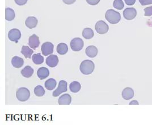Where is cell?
I'll use <instances>...</instances> for the list:
<instances>
[{"label": "cell", "mask_w": 152, "mask_h": 125, "mask_svg": "<svg viewBox=\"0 0 152 125\" xmlns=\"http://www.w3.org/2000/svg\"><path fill=\"white\" fill-rule=\"evenodd\" d=\"M139 2L142 6L152 4V0H139Z\"/></svg>", "instance_id": "29"}, {"label": "cell", "mask_w": 152, "mask_h": 125, "mask_svg": "<svg viewBox=\"0 0 152 125\" xmlns=\"http://www.w3.org/2000/svg\"><path fill=\"white\" fill-rule=\"evenodd\" d=\"M15 17V12L12 9L7 7L5 10V19L7 21H12L14 20Z\"/></svg>", "instance_id": "24"}, {"label": "cell", "mask_w": 152, "mask_h": 125, "mask_svg": "<svg viewBox=\"0 0 152 125\" xmlns=\"http://www.w3.org/2000/svg\"><path fill=\"white\" fill-rule=\"evenodd\" d=\"M45 87L48 90H53L56 88L57 82L53 78H50L45 82Z\"/></svg>", "instance_id": "21"}, {"label": "cell", "mask_w": 152, "mask_h": 125, "mask_svg": "<svg viewBox=\"0 0 152 125\" xmlns=\"http://www.w3.org/2000/svg\"><path fill=\"white\" fill-rule=\"evenodd\" d=\"M21 74L26 78H30L34 74V69L30 66H26L25 67L21 70Z\"/></svg>", "instance_id": "19"}, {"label": "cell", "mask_w": 152, "mask_h": 125, "mask_svg": "<svg viewBox=\"0 0 152 125\" xmlns=\"http://www.w3.org/2000/svg\"><path fill=\"white\" fill-rule=\"evenodd\" d=\"M28 45L32 49L35 50L38 48L40 45L39 38L36 34H32L28 39Z\"/></svg>", "instance_id": "10"}, {"label": "cell", "mask_w": 152, "mask_h": 125, "mask_svg": "<svg viewBox=\"0 0 152 125\" xmlns=\"http://www.w3.org/2000/svg\"><path fill=\"white\" fill-rule=\"evenodd\" d=\"M34 93L37 96H43L45 94V90L42 86H37L34 88Z\"/></svg>", "instance_id": "26"}, {"label": "cell", "mask_w": 152, "mask_h": 125, "mask_svg": "<svg viewBox=\"0 0 152 125\" xmlns=\"http://www.w3.org/2000/svg\"><path fill=\"white\" fill-rule=\"evenodd\" d=\"M12 64L14 68H19L23 65L24 60L19 56H14L12 59Z\"/></svg>", "instance_id": "15"}, {"label": "cell", "mask_w": 152, "mask_h": 125, "mask_svg": "<svg viewBox=\"0 0 152 125\" xmlns=\"http://www.w3.org/2000/svg\"><path fill=\"white\" fill-rule=\"evenodd\" d=\"M38 23V19L35 17H29L26 20L25 24L28 28L32 29L37 27Z\"/></svg>", "instance_id": "14"}, {"label": "cell", "mask_w": 152, "mask_h": 125, "mask_svg": "<svg viewBox=\"0 0 152 125\" xmlns=\"http://www.w3.org/2000/svg\"><path fill=\"white\" fill-rule=\"evenodd\" d=\"M56 50L58 54L65 55L68 51V47L65 43H60L57 45Z\"/></svg>", "instance_id": "18"}, {"label": "cell", "mask_w": 152, "mask_h": 125, "mask_svg": "<svg viewBox=\"0 0 152 125\" xmlns=\"http://www.w3.org/2000/svg\"><path fill=\"white\" fill-rule=\"evenodd\" d=\"M124 1L127 5H133L136 2V0H124Z\"/></svg>", "instance_id": "32"}, {"label": "cell", "mask_w": 152, "mask_h": 125, "mask_svg": "<svg viewBox=\"0 0 152 125\" xmlns=\"http://www.w3.org/2000/svg\"><path fill=\"white\" fill-rule=\"evenodd\" d=\"M67 85H68V83L66 82L64 80L60 81L59 82L58 86L57 89L56 90H55L53 93V94H52L53 96L54 97H57L61 93L67 91V90H68Z\"/></svg>", "instance_id": "7"}, {"label": "cell", "mask_w": 152, "mask_h": 125, "mask_svg": "<svg viewBox=\"0 0 152 125\" xmlns=\"http://www.w3.org/2000/svg\"><path fill=\"white\" fill-rule=\"evenodd\" d=\"M17 99L20 101H26L28 100L30 96V91L25 88H20L18 89L16 93Z\"/></svg>", "instance_id": "3"}, {"label": "cell", "mask_w": 152, "mask_h": 125, "mask_svg": "<svg viewBox=\"0 0 152 125\" xmlns=\"http://www.w3.org/2000/svg\"><path fill=\"white\" fill-rule=\"evenodd\" d=\"M137 15V11L133 7L126 8L123 11V16L124 18L128 20H131L135 18Z\"/></svg>", "instance_id": "9"}, {"label": "cell", "mask_w": 152, "mask_h": 125, "mask_svg": "<svg viewBox=\"0 0 152 125\" xmlns=\"http://www.w3.org/2000/svg\"><path fill=\"white\" fill-rule=\"evenodd\" d=\"M58 63V59L57 55H51L46 59V64L51 68L57 66Z\"/></svg>", "instance_id": "11"}, {"label": "cell", "mask_w": 152, "mask_h": 125, "mask_svg": "<svg viewBox=\"0 0 152 125\" xmlns=\"http://www.w3.org/2000/svg\"><path fill=\"white\" fill-rule=\"evenodd\" d=\"M95 68V65L93 62L90 60H85L81 63L80 69L81 72L85 75L91 74Z\"/></svg>", "instance_id": "1"}, {"label": "cell", "mask_w": 152, "mask_h": 125, "mask_svg": "<svg viewBox=\"0 0 152 125\" xmlns=\"http://www.w3.org/2000/svg\"><path fill=\"white\" fill-rule=\"evenodd\" d=\"M8 37L10 41L17 43L21 37V33L18 29L14 28L9 32Z\"/></svg>", "instance_id": "8"}, {"label": "cell", "mask_w": 152, "mask_h": 125, "mask_svg": "<svg viewBox=\"0 0 152 125\" xmlns=\"http://www.w3.org/2000/svg\"><path fill=\"white\" fill-rule=\"evenodd\" d=\"M113 6L116 9L121 10L124 7V2H123L122 0H115L114 1V4H113Z\"/></svg>", "instance_id": "27"}, {"label": "cell", "mask_w": 152, "mask_h": 125, "mask_svg": "<svg viewBox=\"0 0 152 125\" xmlns=\"http://www.w3.org/2000/svg\"><path fill=\"white\" fill-rule=\"evenodd\" d=\"M70 90L71 92L76 93L80 91L81 90V86L80 82L77 81H73L70 83L69 85Z\"/></svg>", "instance_id": "22"}, {"label": "cell", "mask_w": 152, "mask_h": 125, "mask_svg": "<svg viewBox=\"0 0 152 125\" xmlns=\"http://www.w3.org/2000/svg\"><path fill=\"white\" fill-rule=\"evenodd\" d=\"M37 75L40 80H44L50 75V71L45 67H41L37 71Z\"/></svg>", "instance_id": "16"}, {"label": "cell", "mask_w": 152, "mask_h": 125, "mask_svg": "<svg viewBox=\"0 0 152 125\" xmlns=\"http://www.w3.org/2000/svg\"><path fill=\"white\" fill-rule=\"evenodd\" d=\"M129 104H139V103H138V101L134 100V101H131V102L129 103Z\"/></svg>", "instance_id": "34"}, {"label": "cell", "mask_w": 152, "mask_h": 125, "mask_svg": "<svg viewBox=\"0 0 152 125\" xmlns=\"http://www.w3.org/2000/svg\"><path fill=\"white\" fill-rule=\"evenodd\" d=\"M28 0H15V2L19 6L25 5Z\"/></svg>", "instance_id": "31"}, {"label": "cell", "mask_w": 152, "mask_h": 125, "mask_svg": "<svg viewBox=\"0 0 152 125\" xmlns=\"http://www.w3.org/2000/svg\"><path fill=\"white\" fill-rule=\"evenodd\" d=\"M94 31H93L92 29L90 28H86L83 30V36L85 39H87V40L91 39L94 37Z\"/></svg>", "instance_id": "23"}, {"label": "cell", "mask_w": 152, "mask_h": 125, "mask_svg": "<svg viewBox=\"0 0 152 125\" xmlns=\"http://www.w3.org/2000/svg\"><path fill=\"white\" fill-rule=\"evenodd\" d=\"M70 47L74 51H79L83 49L84 43L80 38H75L70 42Z\"/></svg>", "instance_id": "4"}, {"label": "cell", "mask_w": 152, "mask_h": 125, "mask_svg": "<svg viewBox=\"0 0 152 125\" xmlns=\"http://www.w3.org/2000/svg\"><path fill=\"white\" fill-rule=\"evenodd\" d=\"M95 28L96 32L100 34H106L109 29V27L107 24L103 20L98 21L95 24Z\"/></svg>", "instance_id": "5"}, {"label": "cell", "mask_w": 152, "mask_h": 125, "mask_svg": "<svg viewBox=\"0 0 152 125\" xmlns=\"http://www.w3.org/2000/svg\"><path fill=\"white\" fill-rule=\"evenodd\" d=\"M122 97L125 100L131 99L134 96V91L130 88H125L122 91Z\"/></svg>", "instance_id": "12"}, {"label": "cell", "mask_w": 152, "mask_h": 125, "mask_svg": "<svg viewBox=\"0 0 152 125\" xmlns=\"http://www.w3.org/2000/svg\"><path fill=\"white\" fill-rule=\"evenodd\" d=\"M72 102V97L69 94L62 95L58 99V104L60 105H69Z\"/></svg>", "instance_id": "13"}, {"label": "cell", "mask_w": 152, "mask_h": 125, "mask_svg": "<svg viewBox=\"0 0 152 125\" xmlns=\"http://www.w3.org/2000/svg\"><path fill=\"white\" fill-rule=\"evenodd\" d=\"M54 45L50 42H46L42 45L41 50L44 56H48L52 54L53 52Z\"/></svg>", "instance_id": "6"}, {"label": "cell", "mask_w": 152, "mask_h": 125, "mask_svg": "<svg viewBox=\"0 0 152 125\" xmlns=\"http://www.w3.org/2000/svg\"><path fill=\"white\" fill-rule=\"evenodd\" d=\"M145 11V16L146 17H151L152 15V6L146 7L144 9Z\"/></svg>", "instance_id": "28"}, {"label": "cell", "mask_w": 152, "mask_h": 125, "mask_svg": "<svg viewBox=\"0 0 152 125\" xmlns=\"http://www.w3.org/2000/svg\"><path fill=\"white\" fill-rule=\"evenodd\" d=\"M87 3L90 5H97L101 0H86Z\"/></svg>", "instance_id": "30"}, {"label": "cell", "mask_w": 152, "mask_h": 125, "mask_svg": "<svg viewBox=\"0 0 152 125\" xmlns=\"http://www.w3.org/2000/svg\"><path fill=\"white\" fill-rule=\"evenodd\" d=\"M32 60L37 65L42 64L44 62V57L43 56H42L40 53L34 54L33 56H32Z\"/></svg>", "instance_id": "25"}, {"label": "cell", "mask_w": 152, "mask_h": 125, "mask_svg": "<svg viewBox=\"0 0 152 125\" xmlns=\"http://www.w3.org/2000/svg\"><path fill=\"white\" fill-rule=\"evenodd\" d=\"M86 54L90 57H94L98 54V49L94 46H89L86 49Z\"/></svg>", "instance_id": "17"}, {"label": "cell", "mask_w": 152, "mask_h": 125, "mask_svg": "<svg viewBox=\"0 0 152 125\" xmlns=\"http://www.w3.org/2000/svg\"><path fill=\"white\" fill-rule=\"evenodd\" d=\"M76 0H63L64 3L66 5H72L76 2Z\"/></svg>", "instance_id": "33"}, {"label": "cell", "mask_w": 152, "mask_h": 125, "mask_svg": "<svg viewBox=\"0 0 152 125\" xmlns=\"http://www.w3.org/2000/svg\"><path fill=\"white\" fill-rule=\"evenodd\" d=\"M21 53L27 59H30L31 57L32 54L34 53V51L30 49L28 46H23L22 48Z\"/></svg>", "instance_id": "20"}, {"label": "cell", "mask_w": 152, "mask_h": 125, "mask_svg": "<svg viewBox=\"0 0 152 125\" xmlns=\"http://www.w3.org/2000/svg\"><path fill=\"white\" fill-rule=\"evenodd\" d=\"M105 18L110 23L115 24L118 23L121 20V14L113 9H109L106 13Z\"/></svg>", "instance_id": "2"}]
</instances>
